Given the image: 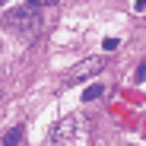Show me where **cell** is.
<instances>
[{"label":"cell","mask_w":146,"mask_h":146,"mask_svg":"<svg viewBox=\"0 0 146 146\" xmlns=\"http://www.w3.org/2000/svg\"><path fill=\"white\" fill-rule=\"evenodd\" d=\"M7 22H10L13 29L35 32V29L41 26V19H38V7H32V3H26V7H16V10H10V13H7Z\"/></svg>","instance_id":"obj_1"},{"label":"cell","mask_w":146,"mask_h":146,"mask_svg":"<svg viewBox=\"0 0 146 146\" xmlns=\"http://www.w3.org/2000/svg\"><path fill=\"white\" fill-rule=\"evenodd\" d=\"M105 67V57H89V60H83V64H76L70 70V76H67V83H80V80H89V76H95Z\"/></svg>","instance_id":"obj_2"},{"label":"cell","mask_w":146,"mask_h":146,"mask_svg":"<svg viewBox=\"0 0 146 146\" xmlns=\"http://www.w3.org/2000/svg\"><path fill=\"white\" fill-rule=\"evenodd\" d=\"M76 121H80V117H64L60 124L54 127V133H51V146H67V140L73 137V127H76Z\"/></svg>","instance_id":"obj_3"},{"label":"cell","mask_w":146,"mask_h":146,"mask_svg":"<svg viewBox=\"0 0 146 146\" xmlns=\"http://www.w3.org/2000/svg\"><path fill=\"white\" fill-rule=\"evenodd\" d=\"M102 95H105V86L95 83V86H89V89L83 92V99H86V102H95V99H102Z\"/></svg>","instance_id":"obj_4"},{"label":"cell","mask_w":146,"mask_h":146,"mask_svg":"<svg viewBox=\"0 0 146 146\" xmlns=\"http://www.w3.org/2000/svg\"><path fill=\"white\" fill-rule=\"evenodd\" d=\"M19 140H22V127H13V130L3 137V146H19Z\"/></svg>","instance_id":"obj_5"},{"label":"cell","mask_w":146,"mask_h":146,"mask_svg":"<svg viewBox=\"0 0 146 146\" xmlns=\"http://www.w3.org/2000/svg\"><path fill=\"white\" fill-rule=\"evenodd\" d=\"M133 80H137V83H143V80H146V64H140V67H137V73H133Z\"/></svg>","instance_id":"obj_6"},{"label":"cell","mask_w":146,"mask_h":146,"mask_svg":"<svg viewBox=\"0 0 146 146\" xmlns=\"http://www.w3.org/2000/svg\"><path fill=\"white\" fill-rule=\"evenodd\" d=\"M117 44H121L117 38H105V51H114V48H117Z\"/></svg>","instance_id":"obj_7"},{"label":"cell","mask_w":146,"mask_h":146,"mask_svg":"<svg viewBox=\"0 0 146 146\" xmlns=\"http://www.w3.org/2000/svg\"><path fill=\"white\" fill-rule=\"evenodd\" d=\"M32 7H51V3H57V0H29Z\"/></svg>","instance_id":"obj_8"},{"label":"cell","mask_w":146,"mask_h":146,"mask_svg":"<svg viewBox=\"0 0 146 146\" xmlns=\"http://www.w3.org/2000/svg\"><path fill=\"white\" fill-rule=\"evenodd\" d=\"M137 10H146V0H137V3H133Z\"/></svg>","instance_id":"obj_9"},{"label":"cell","mask_w":146,"mask_h":146,"mask_svg":"<svg viewBox=\"0 0 146 146\" xmlns=\"http://www.w3.org/2000/svg\"><path fill=\"white\" fill-rule=\"evenodd\" d=\"M0 3H3V0H0Z\"/></svg>","instance_id":"obj_10"}]
</instances>
